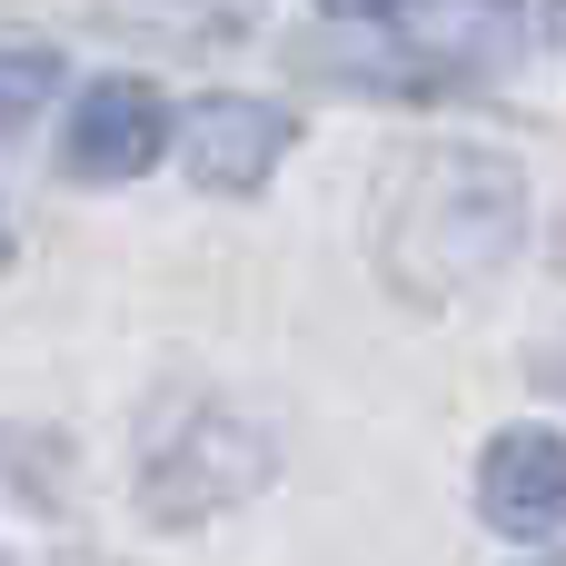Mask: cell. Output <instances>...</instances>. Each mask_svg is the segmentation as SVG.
<instances>
[{"mask_svg":"<svg viewBox=\"0 0 566 566\" xmlns=\"http://www.w3.org/2000/svg\"><path fill=\"white\" fill-rule=\"evenodd\" d=\"M478 507L507 537H557L566 527V438L557 428H507L478 468Z\"/></svg>","mask_w":566,"mask_h":566,"instance_id":"cell-4","label":"cell"},{"mask_svg":"<svg viewBox=\"0 0 566 566\" xmlns=\"http://www.w3.org/2000/svg\"><path fill=\"white\" fill-rule=\"evenodd\" d=\"M50 90H60V60H50V50H30V40H0V139L40 109Z\"/></svg>","mask_w":566,"mask_h":566,"instance_id":"cell-6","label":"cell"},{"mask_svg":"<svg viewBox=\"0 0 566 566\" xmlns=\"http://www.w3.org/2000/svg\"><path fill=\"white\" fill-rule=\"evenodd\" d=\"M527 249V169L497 149H428L398 189H388V279L408 298H468L488 289L507 259Z\"/></svg>","mask_w":566,"mask_h":566,"instance_id":"cell-1","label":"cell"},{"mask_svg":"<svg viewBox=\"0 0 566 566\" xmlns=\"http://www.w3.org/2000/svg\"><path fill=\"white\" fill-rule=\"evenodd\" d=\"M289 149V109L279 99H199L179 119V159L199 189H259Z\"/></svg>","mask_w":566,"mask_h":566,"instance_id":"cell-3","label":"cell"},{"mask_svg":"<svg viewBox=\"0 0 566 566\" xmlns=\"http://www.w3.org/2000/svg\"><path fill=\"white\" fill-rule=\"evenodd\" d=\"M159 149H169V109H159L149 80H99L70 119V169L80 179H139Z\"/></svg>","mask_w":566,"mask_h":566,"instance_id":"cell-5","label":"cell"},{"mask_svg":"<svg viewBox=\"0 0 566 566\" xmlns=\"http://www.w3.org/2000/svg\"><path fill=\"white\" fill-rule=\"evenodd\" d=\"M0 269H10V229H0Z\"/></svg>","mask_w":566,"mask_h":566,"instance_id":"cell-7","label":"cell"},{"mask_svg":"<svg viewBox=\"0 0 566 566\" xmlns=\"http://www.w3.org/2000/svg\"><path fill=\"white\" fill-rule=\"evenodd\" d=\"M259 488H269V438H259L249 418L209 408V398H179V408L159 418L149 458H139L149 517H219V507H239V497H259Z\"/></svg>","mask_w":566,"mask_h":566,"instance_id":"cell-2","label":"cell"}]
</instances>
